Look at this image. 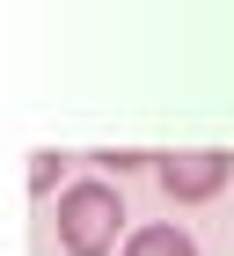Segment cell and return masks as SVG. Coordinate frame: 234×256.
I'll return each mask as SVG.
<instances>
[{"instance_id":"2","label":"cell","mask_w":234,"mask_h":256,"mask_svg":"<svg viewBox=\"0 0 234 256\" xmlns=\"http://www.w3.org/2000/svg\"><path fill=\"white\" fill-rule=\"evenodd\" d=\"M154 176H161V190H168L176 205H205V198L227 190L234 154H220V146H198V154H154Z\"/></svg>"},{"instance_id":"1","label":"cell","mask_w":234,"mask_h":256,"mask_svg":"<svg viewBox=\"0 0 234 256\" xmlns=\"http://www.w3.org/2000/svg\"><path fill=\"white\" fill-rule=\"evenodd\" d=\"M58 249L66 256H110L117 234H124V198H117V183L102 176H80L58 190Z\"/></svg>"},{"instance_id":"4","label":"cell","mask_w":234,"mask_h":256,"mask_svg":"<svg viewBox=\"0 0 234 256\" xmlns=\"http://www.w3.org/2000/svg\"><path fill=\"white\" fill-rule=\"evenodd\" d=\"M58 176H66V154H52V146H44V154H30V190H37V198H52Z\"/></svg>"},{"instance_id":"3","label":"cell","mask_w":234,"mask_h":256,"mask_svg":"<svg viewBox=\"0 0 234 256\" xmlns=\"http://www.w3.org/2000/svg\"><path fill=\"white\" fill-rule=\"evenodd\" d=\"M124 256H198V242L183 234V227H161L154 220V227H139V234L124 242Z\"/></svg>"},{"instance_id":"5","label":"cell","mask_w":234,"mask_h":256,"mask_svg":"<svg viewBox=\"0 0 234 256\" xmlns=\"http://www.w3.org/2000/svg\"><path fill=\"white\" fill-rule=\"evenodd\" d=\"M102 161V168H117V176H124V168H146V161H154V154H96Z\"/></svg>"}]
</instances>
